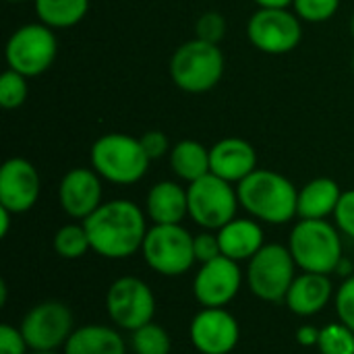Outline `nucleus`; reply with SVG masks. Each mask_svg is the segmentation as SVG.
<instances>
[{
	"label": "nucleus",
	"mask_w": 354,
	"mask_h": 354,
	"mask_svg": "<svg viewBox=\"0 0 354 354\" xmlns=\"http://www.w3.org/2000/svg\"><path fill=\"white\" fill-rule=\"evenodd\" d=\"M91 251L106 259H127L141 251L147 234V214L129 199L102 203L83 222Z\"/></svg>",
	"instance_id": "f257e3e1"
},
{
	"label": "nucleus",
	"mask_w": 354,
	"mask_h": 354,
	"mask_svg": "<svg viewBox=\"0 0 354 354\" xmlns=\"http://www.w3.org/2000/svg\"><path fill=\"white\" fill-rule=\"evenodd\" d=\"M241 207L257 222L286 224L297 216L299 191L280 172L255 170L236 185Z\"/></svg>",
	"instance_id": "f03ea898"
},
{
	"label": "nucleus",
	"mask_w": 354,
	"mask_h": 354,
	"mask_svg": "<svg viewBox=\"0 0 354 354\" xmlns=\"http://www.w3.org/2000/svg\"><path fill=\"white\" fill-rule=\"evenodd\" d=\"M91 168L112 185H135L149 168V156L139 139L127 133H108L91 145Z\"/></svg>",
	"instance_id": "7ed1b4c3"
},
{
	"label": "nucleus",
	"mask_w": 354,
	"mask_h": 354,
	"mask_svg": "<svg viewBox=\"0 0 354 354\" xmlns=\"http://www.w3.org/2000/svg\"><path fill=\"white\" fill-rule=\"evenodd\" d=\"M288 249L303 272L334 274L344 257L342 239L328 220H299L288 239Z\"/></svg>",
	"instance_id": "20e7f679"
},
{
	"label": "nucleus",
	"mask_w": 354,
	"mask_h": 354,
	"mask_svg": "<svg viewBox=\"0 0 354 354\" xmlns=\"http://www.w3.org/2000/svg\"><path fill=\"white\" fill-rule=\"evenodd\" d=\"M224 54L218 44L191 39L178 46L170 58V77L187 93H205L214 89L224 75Z\"/></svg>",
	"instance_id": "39448f33"
},
{
	"label": "nucleus",
	"mask_w": 354,
	"mask_h": 354,
	"mask_svg": "<svg viewBox=\"0 0 354 354\" xmlns=\"http://www.w3.org/2000/svg\"><path fill=\"white\" fill-rule=\"evenodd\" d=\"M141 253L156 274L168 278L183 276L197 263L193 234L180 224H153L145 234Z\"/></svg>",
	"instance_id": "423d86ee"
},
{
	"label": "nucleus",
	"mask_w": 354,
	"mask_h": 354,
	"mask_svg": "<svg viewBox=\"0 0 354 354\" xmlns=\"http://www.w3.org/2000/svg\"><path fill=\"white\" fill-rule=\"evenodd\" d=\"M297 268L299 266L288 247L266 243L261 251L249 259V288L266 303H282L297 278Z\"/></svg>",
	"instance_id": "0eeeda50"
},
{
	"label": "nucleus",
	"mask_w": 354,
	"mask_h": 354,
	"mask_svg": "<svg viewBox=\"0 0 354 354\" xmlns=\"http://www.w3.org/2000/svg\"><path fill=\"white\" fill-rule=\"evenodd\" d=\"M189 197V216L195 224L203 230L218 232L222 226L236 218L239 209V193L232 183L216 176L205 174L203 178L195 180L187 189Z\"/></svg>",
	"instance_id": "6e6552de"
},
{
	"label": "nucleus",
	"mask_w": 354,
	"mask_h": 354,
	"mask_svg": "<svg viewBox=\"0 0 354 354\" xmlns=\"http://www.w3.org/2000/svg\"><path fill=\"white\" fill-rule=\"evenodd\" d=\"M58 52V41L52 27L44 23H27L19 27L6 41L4 56L8 68L25 75L37 77L46 73Z\"/></svg>",
	"instance_id": "1a4fd4ad"
},
{
	"label": "nucleus",
	"mask_w": 354,
	"mask_h": 354,
	"mask_svg": "<svg viewBox=\"0 0 354 354\" xmlns=\"http://www.w3.org/2000/svg\"><path fill=\"white\" fill-rule=\"evenodd\" d=\"M19 328L31 353H56L75 332V319L64 303L44 301L25 313Z\"/></svg>",
	"instance_id": "9d476101"
},
{
	"label": "nucleus",
	"mask_w": 354,
	"mask_h": 354,
	"mask_svg": "<svg viewBox=\"0 0 354 354\" xmlns=\"http://www.w3.org/2000/svg\"><path fill=\"white\" fill-rule=\"evenodd\" d=\"M106 311L112 324L135 332L141 326L153 322L156 297L141 278L122 276L114 280L106 292Z\"/></svg>",
	"instance_id": "9b49d317"
},
{
	"label": "nucleus",
	"mask_w": 354,
	"mask_h": 354,
	"mask_svg": "<svg viewBox=\"0 0 354 354\" xmlns=\"http://www.w3.org/2000/svg\"><path fill=\"white\" fill-rule=\"evenodd\" d=\"M249 41L266 54H288L303 37L299 15L288 8H259L247 25Z\"/></svg>",
	"instance_id": "f8f14e48"
},
{
	"label": "nucleus",
	"mask_w": 354,
	"mask_h": 354,
	"mask_svg": "<svg viewBox=\"0 0 354 354\" xmlns=\"http://www.w3.org/2000/svg\"><path fill=\"white\" fill-rule=\"evenodd\" d=\"M189 338L201 354H230L241 340V328L224 307H203L191 322Z\"/></svg>",
	"instance_id": "ddd939ff"
},
{
	"label": "nucleus",
	"mask_w": 354,
	"mask_h": 354,
	"mask_svg": "<svg viewBox=\"0 0 354 354\" xmlns=\"http://www.w3.org/2000/svg\"><path fill=\"white\" fill-rule=\"evenodd\" d=\"M243 286V272L239 261L224 255L201 263L195 280L193 295L201 307H226L232 303Z\"/></svg>",
	"instance_id": "4468645a"
},
{
	"label": "nucleus",
	"mask_w": 354,
	"mask_h": 354,
	"mask_svg": "<svg viewBox=\"0 0 354 354\" xmlns=\"http://www.w3.org/2000/svg\"><path fill=\"white\" fill-rule=\"evenodd\" d=\"M39 174L25 158H10L0 168V205L15 216L29 212L39 199Z\"/></svg>",
	"instance_id": "2eb2a0df"
},
{
	"label": "nucleus",
	"mask_w": 354,
	"mask_h": 354,
	"mask_svg": "<svg viewBox=\"0 0 354 354\" xmlns=\"http://www.w3.org/2000/svg\"><path fill=\"white\" fill-rule=\"evenodd\" d=\"M102 176L93 168H73L58 185V201L66 216L85 222L102 201Z\"/></svg>",
	"instance_id": "dca6fc26"
},
{
	"label": "nucleus",
	"mask_w": 354,
	"mask_h": 354,
	"mask_svg": "<svg viewBox=\"0 0 354 354\" xmlns=\"http://www.w3.org/2000/svg\"><path fill=\"white\" fill-rule=\"evenodd\" d=\"M209 168L212 174L239 185L257 170L255 147L241 137H226L209 147Z\"/></svg>",
	"instance_id": "f3484780"
},
{
	"label": "nucleus",
	"mask_w": 354,
	"mask_h": 354,
	"mask_svg": "<svg viewBox=\"0 0 354 354\" xmlns=\"http://www.w3.org/2000/svg\"><path fill=\"white\" fill-rule=\"evenodd\" d=\"M334 295V286L328 274L303 272L295 278L284 303L299 317H313L322 313Z\"/></svg>",
	"instance_id": "a211bd4d"
},
{
	"label": "nucleus",
	"mask_w": 354,
	"mask_h": 354,
	"mask_svg": "<svg viewBox=\"0 0 354 354\" xmlns=\"http://www.w3.org/2000/svg\"><path fill=\"white\" fill-rule=\"evenodd\" d=\"M222 255L232 261H249L266 245L263 228L253 218H234L218 230Z\"/></svg>",
	"instance_id": "6ab92c4d"
},
{
	"label": "nucleus",
	"mask_w": 354,
	"mask_h": 354,
	"mask_svg": "<svg viewBox=\"0 0 354 354\" xmlns=\"http://www.w3.org/2000/svg\"><path fill=\"white\" fill-rule=\"evenodd\" d=\"M145 214L153 224H180L189 216L187 189L178 183H156L145 199Z\"/></svg>",
	"instance_id": "aec40b11"
},
{
	"label": "nucleus",
	"mask_w": 354,
	"mask_h": 354,
	"mask_svg": "<svg viewBox=\"0 0 354 354\" xmlns=\"http://www.w3.org/2000/svg\"><path fill=\"white\" fill-rule=\"evenodd\" d=\"M340 197L342 191L336 180L326 176L313 178L299 191L297 216L301 220H328V216H334Z\"/></svg>",
	"instance_id": "412c9836"
},
{
	"label": "nucleus",
	"mask_w": 354,
	"mask_h": 354,
	"mask_svg": "<svg viewBox=\"0 0 354 354\" xmlns=\"http://www.w3.org/2000/svg\"><path fill=\"white\" fill-rule=\"evenodd\" d=\"M64 354H127V344L114 328L87 324L71 334Z\"/></svg>",
	"instance_id": "4be33fe9"
},
{
	"label": "nucleus",
	"mask_w": 354,
	"mask_h": 354,
	"mask_svg": "<svg viewBox=\"0 0 354 354\" xmlns=\"http://www.w3.org/2000/svg\"><path fill=\"white\" fill-rule=\"evenodd\" d=\"M170 166L172 172L185 180L195 183L212 172L209 168V149L193 139H183L170 149Z\"/></svg>",
	"instance_id": "5701e85b"
},
{
	"label": "nucleus",
	"mask_w": 354,
	"mask_h": 354,
	"mask_svg": "<svg viewBox=\"0 0 354 354\" xmlns=\"http://www.w3.org/2000/svg\"><path fill=\"white\" fill-rule=\"evenodd\" d=\"M89 10V0H35L39 23L52 29H66L83 21Z\"/></svg>",
	"instance_id": "b1692460"
},
{
	"label": "nucleus",
	"mask_w": 354,
	"mask_h": 354,
	"mask_svg": "<svg viewBox=\"0 0 354 354\" xmlns=\"http://www.w3.org/2000/svg\"><path fill=\"white\" fill-rule=\"evenodd\" d=\"M54 251L62 259H79L91 251L89 236L83 224H66L54 234Z\"/></svg>",
	"instance_id": "393cba45"
},
{
	"label": "nucleus",
	"mask_w": 354,
	"mask_h": 354,
	"mask_svg": "<svg viewBox=\"0 0 354 354\" xmlns=\"http://www.w3.org/2000/svg\"><path fill=\"white\" fill-rule=\"evenodd\" d=\"M131 346L135 354H170L172 342L170 334L162 326L149 322L133 332Z\"/></svg>",
	"instance_id": "a878e982"
},
{
	"label": "nucleus",
	"mask_w": 354,
	"mask_h": 354,
	"mask_svg": "<svg viewBox=\"0 0 354 354\" xmlns=\"http://www.w3.org/2000/svg\"><path fill=\"white\" fill-rule=\"evenodd\" d=\"M317 351L322 354H354V332L342 322L322 328Z\"/></svg>",
	"instance_id": "bb28decb"
},
{
	"label": "nucleus",
	"mask_w": 354,
	"mask_h": 354,
	"mask_svg": "<svg viewBox=\"0 0 354 354\" xmlns=\"http://www.w3.org/2000/svg\"><path fill=\"white\" fill-rule=\"evenodd\" d=\"M29 93L27 77L8 68L0 75V106L4 110H15L25 104Z\"/></svg>",
	"instance_id": "cd10ccee"
},
{
	"label": "nucleus",
	"mask_w": 354,
	"mask_h": 354,
	"mask_svg": "<svg viewBox=\"0 0 354 354\" xmlns=\"http://www.w3.org/2000/svg\"><path fill=\"white\" fill-rule=\"evenodd\" d=\"M292 6L299 19L309 23H326L338 12L340 0H295Z\"/></svg>",
	"instance_id": "c85d7f7f"
},
{
	"label": "nucleus",
	"mask_w": 354,
	"mask_h": 354,
	"mask_svg": "<svg viewBox=\"0 0 354 354\" xmlns=\"http://www.w3.org/2000/svg\"><path fill=\"white\" fill-rule=\"evenodd\" d=\"M226 35V19L224 15L216 12V10H207L203 12L197 23H195V37L209 41V44H220Z\"/></svg>",
	"instance_id": "c756f323"
},
{
	"label": "nucleus",
	"mask_w": 354,
	"mask_h": 354,
	"mask_svg": "<svg viewBox=\"0 0 354 354\" xmlns=\"http://www.w3.org/2000/svg\"><path fill=\"white\" fill-rule=\"evenodd\" d=\"M334 305H336L338 319L354 332V274L351 278H344L342 286L336 290Z\"/></svg>",
	"instance_id": "7c9ffc66"
},
{
	"label": "nucleus",
	"mask_w": 354,
	"mask_h": 354,
	"mask_svg": "<svg viewBox=\"0 0 354 354\" xmlns=\"http://www.w3.org/2000/svg\"><path fill=\"white\" fill-rule=\"evenodd\" d=\"M193 247H195L197 263H207V261H212V259L222 255L218 232H214V230H205V232L195 234L193 236Z\"/></svg>",
	"instance_id": "2f4dec72"
},
{
	"label": "nucleus",
	"mask_w": 354,
	"mask_h": 354,
	"mask_svg": "<svg viewBox=\"0 0 354 354\" xmlns=\"http://www.w3.org/2000/svg\"><path fill=\"white\" fill-rule=\"evenodd\" d=\"M334 220H336L338 230H342L346 236L354 239V189L342 193L338 207L334 212Z\"/></svg>",
	"instance_id": "473e14b6"
},
{
	"label": "nucleus",
	"mask_w": 354,
	"mask_h": 354,
	"mask_svg": "<svg viewBox=\"0 0 354 354\" xmlns=\"http://www.w3.org/2000/svg\"><path fill=\"white\" fill-rule=\"evenodd\" d=\"M29 346L21 334V328H12L10 324L0 326V354H27Z\"/></svg>",
	"instance_id": "72a5a7b5"
},
{
	"label": "nucleus",
	"mask_w": 354,
	"mask_h": 354,
	"mask_svg": "<svg viewBox=\"0 0 354 354\" xmlns=\"http://www.w3.org/2000/svg\"><path fill=\"white\" fill-rule=\"evenodd\" d=\"M145 153L149 156V160H160L166 153H170V141L162 131H147L139 137Z\"/></svg>",
	"instance_id": "f704fd0d"
},
{
	"label": "nucleus",
	"mask_w": 354,
	"mask_h": 354,
	"mask_svg": "<svg viewBox=\"0 0 354 354\" xmlns=\"http://www.w3.org/2000/svg\"><path fill=\"white\" fill-rule=\"evenodd\" d=\"M319 334H322L319 328L305 324V326H301V328L297 330V342H299L301 346H305V348L317 346V344H319Z\"/></svg>",
	"instance_id": "c9c22d12"
},
{
	"label": "nucleus",
	"mask_w": 354,
	"mask_h": 354,
	"mask_svg": "<svg viewBox=\"0 0 354 354\" xmlns=\"http://www.w3.org/2000/svg\"><path fill=\"white\" fill-rule=\"evenodd\" d=\"M15 214L12 212H8L6 207H2L0 205V236L4 239L6 234H8V230H10V218H12Z\"/></svg>",
	"instance_id": "e433bc0d"
},
{
	"label": "nucleus",
	"mask_w": 354,
	"mask_h": 354,
	"mask_svg": "<svg viewBox=\"0 0 354 354\" xmlns=\"http://www.w3.org/2000/svg\"><path fill=\"white\" fill-rule=\"evenodd\" d=\"M259 8H288L295 0H253Z\"/></svg>",
	"instance_id": "4c0bfd02"
},
{
	"label": "nucleus",
	"mask_w": 354,
	"mask_h": 354,
	"mask_svg": "<svg viewBox=\"0 0 354 354\" xmlns=\"http://www.w3.org/2000/svg\"><path fill=\"white\" fill-rule=\"evenodd\" d=\"M334 274H338V276H342V278H351L354 272H353V263L346 259V257H342V261L338 263V268H336V272Z\"/></svg>",
	"instance_id": "58836bf2"
},
{
	"label": "nucleus",
	"mask_w": 354,
	"mask_h": 354,
	"mask_svg": "<svg viewBox=\"0 0 354 354\" xmlns=\"http://www.w3.org/2000/svg\"><path fill=\"white\" fill-rule=\"evenodd\" d=\"M6 295H8L6 282H0V305H2V307L6 305Z\"/></svg>",
	"instance_id": "ea45409f"
},
{
	"label": "nucleus",
	"mask_w": 354,
	"mask_h": 354,
	"mask_svg": "<svg viewBox=\"0 0 354 354\" xmlns=\"http://www.w3.org/2000/svg\"><path fill=\"white\" fill-rule=\"evenodd\" d=\"M351 33H353V37H354V15L351 17Z\"/></svg>",
	"instance_id": "a19ab883"
},
{
	"label": "nucleus",
	"mask_w": 354,
	"mask_h": 354,
	"mask_svg": "<svg viewBox=\"0 0 354 354\" xmlns=\"http://www.w3.org/2000/svg\"><path fill=\"white\" fill-rule=\"evenodd\" d=\"M29 354H58V353H29Z\"/></svg>",
	"instance_id": "79ce46f5"
},
{
	"label": "nucleus",
	"mask_w": 354,
	"mask_h": 354,
	"mask_svg": "<svg viewBox=\"0 0 354 354\" xmlns=\"http://www.w3.org/2000/svg\"><path fill=\"white\" fill-rule=\"evenodd\" d=\"M6 2H25V0H6Z\"/></svg>",
	"instance_id": "37998d69"
},
{
	"label": "nucleus",
	"mask_w": 354,
	"mask_h": 354,
	"mask_svg": "<svg viewBox=\"0 0 354 354\" xmlns=\"http://www.w3.org/2000/svg\"><path fill=\"white\" fill-rule=\"evenodd\" d=\"M353 71H354V56H353Z\"/></svg>",
	"instance_id": "c03bdc74"
}]
</instances>
